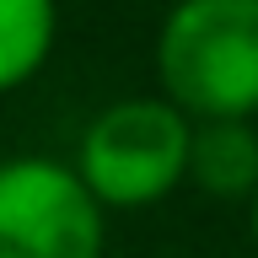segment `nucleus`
<instances>
[{
	"label": "nucleus",
	"instance_id": "f03ea898",
	"mask_svg": "<svg viewBox=\"0 0 258 258\" xmlns=\"http://www.w3.org/2000/svg\"><path fill=\"white\" fill-rule=\"evenodd\" d=\"M194 118L167 97L108 102L81 129L76 172L102 210H151L188 183Z\"/></svg>",
	"mask_w": 258,
	"mask_h": 258
},
{
	"label": "nucleus",
	"instance_id": "7ed1b4c3",
	"mask_svg": "<svg viewBox=\"0 0 258 258\" xmlns=\"http://www.w3.org/2000/svg\"><path fill=\"white\" fill-rule=\"evenodd\" d=\"M108 210L81 183L76 161H0V258H102Z\"/></svg>",
	"mask_w": 258,
	"mask_h": 258
},
{
	"label": "nucleus",
	"instance_id": "f257e3e1",
	"mask_svg": "<svg viewBox=\"0 0 258 258\" xmlns=\"http://www.w3.org/2000/svg\"><path fill=\"white\" fill-rule=\"evenodd\" d=\"M156 86L194 124L258 118V0H172L156 27Z\"/></svg>",
	"mask_w": 258,
	"mask_h": 258
},
{
	"label": "nucleus",
	"instance_id": "39448f33",
	"mask_svg": "<svg viewBox=\"0 0 258 258\" xmlns=\"http://www.w3.org/2000/svg\"><path fill=\"white\" fill-rule=\"evenodd\" d=\"M59 6L54 0H0V97L22 92L54 54Z\"/></svg>",
	"mask_w": 258,
	"mask_h": 258
},
{
	"label": "nucleus",
	"instance_id": "20e7f679",
	"mask_svg": "<svg viewBox=\"0 0 258 258\" xmlns=\"http://www.w3.org/2000/svg\"><path fill=\"white\" fill-rule=\"evenodd\" d=\"M188 183L210 199H253L258 194V129L253 118H210L194 124Z\"/></svg>",
	"mask_w": 258,
	"mask_h": 258
},
{
	"label": "nucleus",
	"instance_id": "423d86ee",
	"mask_svg": "<svg viewBox=\"0 0 258 258\" xmlns=\"http://www.w3.org/2000/svg\"><path fill=\"white\" fill-rule=\"evenodd\" d=\"M247 226H253V242H258V194L247 199Z\"/></svg>",
	"mask_w": 258,
	"mask_h": 258
}]
</instances>
